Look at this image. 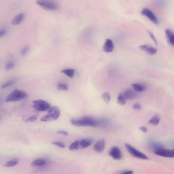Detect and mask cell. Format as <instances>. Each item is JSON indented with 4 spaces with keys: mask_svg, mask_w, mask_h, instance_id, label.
<instances>
[{
    "mask_svg": "<svg viewBox=\"0 0 174 174\" xmlns=\"http://www.w3.org/2000/svg\"><path fill=\"white\" fill-rule=\"evenodd\" d=\"M70 123L74 126H97L99 123L97 120L89 117H84L80 118L72 119L70 120Z\"/></svg>",
    "mask_w": 174,
    "mask_h": 174,
    "instance_id": "obj_1",
    "label": "cell"
},
{
    "mask_svg": "<svg viewBox=\"0 0 174 174\" xmlns=\"http://www.w3.org/2000/svg\"><path fill=\"white\" fill-rule=\"evenodd\" d=\"M154 153L158 156L166 158L174 157V153L173 150L167 149L162 145L158 144L152 145Z\"/></svg>",
    "mask_w": 174,
    "mask_h": 174,
    "instance_id": "obj_2",
    "label": "cell"
},
{
    "mask_svg": "<svg viewBox=\"0 0 174 174\" xmlns=\"http://www.w3.org/2000/svg\"><path fill=\"white\" fill-rule=\"evenodd\" d=\"M27 96L26 92L18 90H16L8 96L6 99V102H15L22 100L26 98Z\"/></svg>",
    "mask_w": 174,
    "mask_h": 174,
    "instance_id": "obj_3",
    "label": "cell"
},
{
    "mask_svg": "<svg viewBox=\"0 0 174 174\" xmlns=\"http://www.w3.org/2000/svg\"><path fill=\"white\" fill-rule=\"evenodd\" d=\"M60 115V109L58 107H53L49 110L47 114L42 116L40 120L42 122L56 120L59 118Z\"/></svg>",
    "mask_w": 174,
    "mask_h": 174,
    "instance_id": "obj_4",
    "label": "cell"
},
{
    "mask_svg": "<svg viewBox=\"0 0 174 174\" xmlns=\"http://www.w3.org/2000/svg\"><path fill=\"white\" fill-rule=\"evenodd\" d=\"M36 3L41 8L47 10H56L58 9L59 7L56 3L51 1L39 0L37 1Z\"/></svg>",
    "mask_w": 174,
    "mask_h": 174,
    "instance_id": "obj_5",
    "label": "cell"
},
{
    "mask_svg": "<svg viewBox=\"0 0 174 174\" xmlns=\"http://www.w3.org/2000/svg\"><path fill=\"white\" fill-rule=\"evenodd\" d=\"M33 106L37 111L40 112L47 111L51 109V105L49 103L42 100L33 101Z\"/></svg>",
    "mask_w": 174,
    "mask_h": 174,
    "instance_id": "obj_6",
    "label": "cell"
},
{
    "mask_svg": "<svg viewBox=\"0 0 174 174\" xmlns=\"http://www.w3.org/2000/svg\"><path fill=\"white\" fill-rule=\"evenodd\" d=\"M125 145L127 151L133 157L144 160H147L149 159L147 156L136 149L132 145L127 143L125 144Z\"/></svg>",
    "mask_w": 174,
    "mask_h": 174,
    "instance_id": "obj_7",
    "label": "cell"
},
{
    "mask_svg": "<svg viewBox=\"0 0 174 174\" xmlns=\"http://www.w3.org/2000/svg\"><path fill=\"white\" fill-rule=\"evenodd\" d=\"M141 14L148 17L153 23L155 24H158L159 22L157 17L150 9L144 8L142 10Z\"/></svg>",
    "mask_w": 174,
    "mask_h": 174,
    "instance_id": "obj_8",
    "label": "cell"
},
{
    "mask_svg": "<svg viewBox=\"0 0 174 174\" xmlns=\"http://www.w3.org/2000/svg\"><path fill=\"white\" fill-rule=\"evenodd\" d=\"M109 154L113 159L120 160L123 158V154L120 149L116 146L112 147L109 153Z\"/></svg>",
    "mask_w": 174,
    "mask_h": 174,
    "instance_id": "obj_9",
    "label": "cell"
},
{
    "mask_svg": "<svg viewBox=\"0 0 174 174\" xmlns=\"http://www.w3.org/2000/svg\"><path fill=\"white\" fill-rule=\"evenodd\" d=\"M140 48L141 50L146 52L147 54L151 55L155 54L157 52V48L148 45H141L140 46Z\"/></svg>",
    "mask_w": 174,
    "mask_h": 174,
    "instance_id": "obj_10",
    "label": "cell"
},
{
    "mask_svg": "<svg viewBox=\"0 0 174 174\" xmlns=\"http://www.w3.org/2000/svg\"><path fill=\"white\" fill-rule=\"evenodd\" d=\"M105 143L104 140L99 141L94 145V150L97 153H101L105 150Z\"/></svg>",
    "mask_w": 174,
    "mask_h": 174,
    "instance_id": "obj_11",
    "label": "cell"
},
{
    "mask_svg": "<svg viewBox=\"0 0 174 174\" xmlns=\"http://www.w3.org/2000/svg\"><path fill=\"white\" fill-rule=\"evenodd\" d=\"M114 48V45L112 40L108 39L106 40L103 49L106 52H112Z\"/></svg>",
    "mask_w": 174,
    "mask_h": 174,
    "instance_id": "obj_12",
    "label": "cell"
},
{
    "mask_svg": "<svg viewBox=\"0 0 174 174\" xmlns=\"http://www.w3.org/2000/svg\"><path fill=\"white\" fill-rule=\"evenodd\" d=\"M123 94L127 100L134 99L137 96L136 91L131 89L127 90Z\"/></svg>",
    "mask_w": 174,
    "mask_h": 174,
    "instance_id": "obj_13",
    "label": "cell"
},
{
    "mask_svg": "<svg viewBox=\"0 0 174 174\" xmlns=\"http://www.w3.org/2000/svg\"><path fill=\"white\" fill-rule=\"evenodd\" d=\"M93 142L94 140L92 138H86L80 141V147L82 149L87 148L90 146L93 143Z\"/></svg>",
    "mask_w": 174,
    "mask_h": 174,
    "instance_id": "obj_14",
    "label": "cell"
},
{
    "mask_svg": "<svg viewBox=\"0 0 174 174\" xmlns=\"http://www.w3.org/2000/svg\"><path fill=\"white\" fill-rule=\"evenodd\" d=\"M25 15L23 13H21L16 16L12 21V24L13 25L20 24L25 18Z\"/></svg>",
    "mask_w": 174,
    "mask_h": 174,
    "instance_id": "obj_15",
    "label": "cell"
},
{
    "mask_svg": "<svg viewBox=\"0 0 174 174\" xmlns=\"http://www.w3.org/2000/svg\"><path fill=\"white\" fill-rule=\"evenodd\" d=\"M165 34L169 43L174 47V33L169 29H167Z\"/></svg>",
    "mask_w": 174,
    "mask_h": 174,
    "instance_id": "obj_16",
    "label": "cell"
},
{
    "mask_svg": "<svg viewBox=\"0 0 174 174\" xmlns=\"http://www.w3.org/2000/svg\"><path fill=\"white\" fill-rule=\"evenodd\" d=\"M132 86L134 90L137 92H143L146 89V87L144 85L140 84L134 83L132 84Z\"/></svg>",
    "mask_w": 174,
    "mask_h": 174,
    "instance_id": "obj_17",
    "label": "cell"
},
{
    "mask_svg": "<svg viewBox=\"0 0 174 174\" xmlns=\"http://www.w3.org/2000/svg\"><path fill=\"white\" fill-rule=\"evenodd\" d=\"M62 73L65 74L69 77L72 78L75 73V70L73 69H65L62 71Z\"/></svg>",
    "mask_w": 174,
    "mask_h": 174,
    "instance_id": "obj_18",
    "label": "cell"
},
{
    "mask_svg": "<svg viewBox=\"0 0 174 174\" xmlns=\"http://www.w3.org/2000/svg\"><path fill=\"white\" fill-rule=\"evenodd\" d=\"M46 162L44 159H35L31 163V165L33 166H41L44 165Z\"/></svg>",
    "mask_w": 174,
    "mask_h": 174,
    "instance_id": "obj_19",
    "label": "cell"
},
{
    "mask_svg": "<svg viewBox=\"0 0 174 174\" xmlns=\"http://www.w3.org/2000/svg\"><path fill=\"white\" fill-rule=\"evenodd\" d=\"M127 99L124 96L123 94H120L118 96L117 102L120 105H126Z\"/></svg>",
    "mask_w": 174,
    "mask_h": 174,
    "instance_id": "obj_20",
    "label": "cell"
},
{
    "mask_svg": "<svg viewBox=\"0 0 174 174\" xmlns=\"http://www.w3.org/2000/svg\"><path fill=\"white\" fill-rule=\"evenodd\" d=\"M19 160L17 159H14L7 162L4 164V166L6 167H10L16 165L19 163Z\"/></svg>",
    "mask_w": 174,
    "mask_h": 174,
    "instance_id": "obj_21",
    "label": "cell"
},
{
    "mask_svg": "<svg viewBox=\"0 0 174 174\" xmlns=\"http://www.w3.org/2000/svg\"><path fill=\"white\" fill-rule=\"evenodd\" d=\"M80 141H76L70 145L69 149L70 150H77L80 147Z\"/></svg>",
    "mask_w": 174,
    "mask_h": 174,
    "instance_id": "obj_22",
    "label": "cell"
},
{
    "mask_svg": "<svg viewBox=\"0 0 174 174\" xmlns=\"http://www.w3.org/2000/svg\"><path fill=\"white\" fill-rule=\"evenodd\" d=\"M102 98L106 105L109 104L111 99V96L108 93H105L102 95Z\"/></svg>",
    "mask_w": 174,
    "mask_h": 174,
    "instance_id": "obj_23",
    "label": "cell"
},
{
    "mask_svg": "<svg viewBox=\"0 0 174 174\" xmlns=\"http://www.w3.org/2000/svg\"><path fill=\"white\" fill-rule=\"evenodd\" d=\"M159 120L160 118L159 116L156 115L149 121V123L154 125H157L159 123Z\"/></svg>",
    "mask_w": 174,
    "mask_h": 174,
    "instance_id": "obj_24",
    "label": "cell"
},
{
    "mask_svg": "<svg viewBox=\"0 0 174 174\" xmlns=\"http://www.w3.org/2000/svg\"><path fill=\"white\" fill-rule=\"evenodd\" d=\"M57 88L59 90L67 91L69 90V87L66 84L59 83L57 85Z\"/></svg>",
    "mask_w": 174,
    "mask_h": 174,
    "instance_id": "obj_25",
    "label": "cell"
},
{
    "mask_svg": "<svg viewBox=\"0 0 174 174\" xmlns=\"http://www.w3.org/2000/svg\"><path fill=\"white\" fill-rule=\"evenodd\" d=\"M15 66V64L12 61H10L7 63L5 67L6 70L8 71L11 69L14 68Z\"/></svg>",
    "mask_w": 174,
    "mask_h": 174,
    "instance_id": "obj_26",
    "label": "cell"
},
{
    "mask_svg": "<svg viewBox=\"0 0 174 174\" xmlns=\"http://www.w3.org/2000/svg\"><path fill=\"white\" fill-rule=\"evenodd\" d=\"M38 119V116L36 115L32 116L25 120V122H33L36 121Z\"/></svg>",
    "mask_w": 174,
    "mask_h": 174,
    "instance_id": "obj_27",
    "label": "cell"
},
{
    "mask_svg": "<svg viewBox=\"0 0 174 174\" xmlns=\"http://www.w3.org/2000/svg\"><path fill=\"white\" fill-rule=\"evenodd\" d=\"M29 47L28 46H25V47L22 48L20 51V55L21 56H24L25 55L28 51H29Z\"/></svg>",
    "mask_w": 174,
    "mask_h": 174,
    "instance_id": "obj_28",
    "label": "cell"
},
{
    "mask_svg": "<svg viewBox=\"0 0 174 174\" xmlns=\"http://www.w3.org/2000/svg\"><path fill=\"white\" fill-rule=\"evenodd\" d=\"M16 81H11L8 82L5 84L2 85L1 87L2 89L5 88L7 87L10 86H12L13 84H15Z\"/></svg>",
    "mask_w": 174,
    "mask_h": 174,
    "instance_id": "obj_29",
    "label": "cell"
},
{
    "mask_svg": "<svg viewBox=\"0 0 174 174\" xmlns=\"http://www.w3.org/2000/svg\"><path fill=\"white\" fill-rule=\"evenodd\" d=\"M53 145H56V146H58L60 148H64L65 147V145L59 142H53L51 143Z\"/></svg>",
    "mask_w": 174,
    "mask_h": 174,
    "instance_id": "obj_30",
    "label": "cell"
},
{
    "mask_svg": "<svg viewBox=\"0 0 174 174\" xmlns=\"http://www.w3.org/2000/svg\"><path fill=\"white\" fill-rule=\"evenodd\" d=\"M148 33L149 34L151 38L152 39V40L154 41V42L155 44L157 45H158V42L157 41V40H156V39L154 36V35L152 33H151V32H150V31H149L148 32Z\"/></svg>",
    "mask_w": 174,
    "mask_h": 174,
    "instance_id": "obj_31",
    "label": "cell"
},
{
    "mask_svg": "<svg viewBox=\"0 0 174 174\" xmlns=\"http://www.w3.org/2000/svg\"><path fill=\"white\" fill-rule=\"evenodd\" d=\"M7 32V30L6 29H3L0 30V37H2L4 36Z\"/></svg>",
    "mask_w": 174,
    "mask_h": 174,
    "instance_id": "obj_32",
    "label": "cell"
},
{
    "mask_svg": "<svg viewBox=\"0 0 174 174\" xmlns=\"http://www.w3.org/2000/svg\"><path fill=\"white\" fill-rule=\"evenodd\" d=\"M133 108L134 109L140 110L141 107V105L139 103H136L133 105Z\"/></svg>",
    "mask_w": 174,
    "mask_h": 174,
    "instance_id": "obj_33",
    "label": "cell"
},
{
    "mask_svg": "<svg viewBox=\"0 0 174 174\" xmlns=\"http://www.w3.org/2000/svg\"><path fill=\"white\" fill-rule=\"evenodd\" d=\"M56 133L59 134L63 135L64 136H68L69 135V133L65 131H59L57 132Z\"/></svg>",
    "mask_w": 174,
    "mask_h": 174,
    "instance_id": "obj_34",
    "label": "cell"
},
{
    "mask_svg": "<svg viewBox=\"0 0 174 174\" xmlns=\"http://www.w3.org/2000/svg\"><path fill=\"white\" fill-rule=\"evenodd\" d=\"M139 129L144 133H146L148 131L147 128L144 126L140 127Z\"/></svg>",
    "mask_w": 174,
    "mask_h": 174,
    "instance_id": "obj_35",
    "label": "cell"
},
{
    "mask_svg": "<svg viewBox=\"0 0 174 174\" xmlns=\"http://www.w3.org/2000/svg\"><path fill=\"white\" fill-rule=\"evenodd\" d=\"M133 171H131V170H129V171H126L125 172L121 173L119 174H133Z\"/></svg>",
    "mask_w": 174,
    "mask_h": 174,
    "instance_id": "obj_36",
    "label": "cell"
},
{
    "mask_svg": "<svg viewBox=\"0 0 174 174\" xmlns=\"http://www.w3.org/2000/svg\"><path fill=\"white\" fill-rule=\"evenodd\" d=\"M172 150H173V152H174V149H173Z\"/></svg>",
    "mask_w": 174,
    "mask_h": 174,
    "instance_id": "obj_37",
    "label": "cell"
}]
</instances>
